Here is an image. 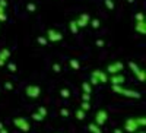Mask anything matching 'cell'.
<instances>
[{
  "label": "cell",
  "mask_w": 146,
  "mask_h": 133,
  "mask_svg": "<svg viewBox=\"0 0 146 133\" xmlns=\"http://www.w3.org/2000/svg\"><path fill=\"white\" fill-rule=\"evenodd\" d=\"M45 38H47L48 43H58V41L63 40V34L57 29H54V28H48L47 34H45Z\"/></svg>",
  "instance_id": "4"
},
{
  "label": "cell",
  "mask_w": 146,
  "mask_h": 133,
  "mask_svg": "<svg viewBox=\"0 0 146 133\" xmlns=\"http://www.w3.org/2000/svg\"><path fill=\"white\" fill-rule=\"evenodd\" d=\"M113 133H124V130H123V129H114Z\"/></svg>",
  "instance_id": "36"
},
{
  "label": "cell",
  "mask_w": 146,
  "mask_h": 133,
  "mask_svg": "<svg viewBox=\"0 0 146 133\" xmlns=\"http://www.w3.org/2000/svg\"><path fill=\"white\" fill-rule=\"evenodd\" d=\"M0 6H2V7H7V0H0Z\"/></svg>",
  "instance_id": "35"
},
{
  "label": "cell",
  "mask_w": 146,
  "mask_h": 133,
  "mask_svg": "<svg viewBox=\"0 0 146 133\" xmlns=\"http://www.w3.org/2000/svg\"><path fill=\"white\" fill-rule=\"evenodd\" d=\"M2 127H5V126H3V123H2V122H0V129H2Z\"/></svg>",
  "instance_id": "39"
},
{
  "label": "cell",
  "mask_w": 146,
  "mask_h": 133,
  "mask_svg": "<svg viewBox=\"0 0 146 133\" xmlns=\"http://www.w3.org/2000/svg\"><path fill=\"white\" fill-rule=\"evenodd\" d=\"M5 88L7 91H12V89H13V83H12V82H5Z\"/></svg>",
  "instance_id": "34"
},
{
  "label": "cell",
  "mask_w": 146,
  "mask_h": 133,
  "mask_svg": "<svg viewBox=\"0 0 146 133\" xmlns=\"http://www.w3.org/2000/svg\"><path fill=\"white\" fill-rule=\"evenodd\" d=\"M129 67L131 69V72L135 73V76H136L142 83L146 80V72H145V69H140V66H137L135 62H130V63H129Z\"/></svg>",
  "instance_id": "5"
},
{
  "label": "cell",
  "mask_w": 146,
  "mask_h": 133,
  "mask_svg": "<svg viewBox=\"0 0 146 133\" xmlns=\"http://www.w3.org/2000/svg\"><path fill=\"white\" fill-rule=\"evenodd\" d=\"M13 124L23 133H28L31 130V123L28 122V118L25 117H15L13 118Z\"/></svg>",
  "instance_id": "3"
},
{
  "label": "cell",
  "mask_w": 146,
  "mask_h": 133,
  "mask_svg": "<svg viewBox=\"0 0 146 133\" xmlns=\"http://www.w3.org/2000/svg\"><path fill=\"white\" fill-rule=\"evenodd\" d=\"M0 133H9V132H7L6 127H2V129H0Z\"/></svg>",
  "instance_id": "37"
},
{
  "label": "cell",
  "mask_w": 146,
  "mask_h": 133,
  "mask_svg": "<svg viewBox=\"0 0 146 133\" xmlns=\"http://www.w3.org/2000/svg\"><path fill=\"white\" fill-rule=\"evenodd\" d=\"M108 80L111 82V85H123L126 78H124L123 73H117V75H111L108 78Z\"/></svg>",
  "instance_id": "12"
},
{
  "label": "cell",
  "mask_w": 146,
  "mask_h": 133,
  "mask_svg": "<svg viewBox=\"0 0 146 133\" xmlns=\"http://www.w3.org/2000/svg\"><path fill=\"white\" fill-rule=\"evenodd\" d=\"M69 66H70L72 69H75V70H79V69H80V63H79L78 59H70V60H69Z\"/></svg>",
  "instance_id": "16"
},
{
  "label": "cell",
  "mask_w": 146,
  "mask_h": 133,
  "mask_svg": "<svg viewBox=\"0 0 146 133\" xmlns=\"http://www.w3.org/2000/svg\"><path fill=\"white\" fill-rule=\"evenodd\" d=\"M79 108H80V110H83L85 113H86V111H89V110H91V102H89V101H82Z\"/></svg>",
  "instance_id": "18"
},
{
  "label": "cell",
  "mask_w": 146,
  "mask_h": 133,
  "mask_svg": "<svg viewBox=\"0 0 146 133\" xmlns=\"http://www.w3.org/2000/svg\"><path fill=\"white\" fill-rule=\"evenodd\" d=\"M36 43H38L40 45H47V44H48L47 38H45V37H42V35H40V37H36Z\"/></svg>",
  "instance_id": "24"
},
{
  "label": "cell",
  "mask_w": 146,
  "mask_h": 133,
  "mask_svg": "<svg viewBox=\"0 0 146 133\" xmlns=\"http://www.w3.org/2000/svg\"><path fill=\"white\" fill-rule=\"evenodd\" d=\"M135 31L136 32H140L142 35L146 34V22L145 21H136L135 23Z\"/></svg>",
  "instance_id": "13"
},
{
  "label": "cell",
  "mask_w": 146,
  "mask_h": 133,
  "mask_svg": "<svg viewBox=\"0 0 146 133\" xmlns=\"http://www.w3.org/2000/svg\"><path fill=\"white\" fill-rule=\"evenodd\" d=\"M127 2H129V3H135V0H127Z\"/></svg>",
  "instance_id": "38"
},
{
  "label": "cell",
  "mask_w": 146,
  "mask_h": 133,
  "mask_svg": "<svg viewBox=\"0 0 146 133\" xmlns=\"http://www.w3.org/2000/svg\"><path fill=\"white\" fill-rule=\"evenodd\" d=\"M89 25H91L92 28H95V29H98V28H100V19H96V18H91Z\"/></svg>",
  "instance_id": "21"
},
{
  "label": "cell",
  "mask_w": 146,
  "mask_h": 133,
  "mask_svg": "<svg viewBox=\"0 0 146 133\" xmlns=\"http://www.w3.org/2000/svg\"><path fill=\"white\" fill-rule=\"evenodd\" d=\"M104 5H105V7H107L108 10H114V7H115V5H114L113 0H104Z\"/></svg>",
  "instance_id": "22"
},
{
  "label": "cell",
  "mask_w": 146,
  "mask_h": 133,
  "mask_svg": "<svg viewBox=\"0 0 146 133\" xmlns=\"http://www.w3.org/2000/svg\"><path fill=\"white\" fill-rule=\"evenodd\" d=\"M75 21H76V25L79 27V29H80V28H86V27L89 25L91 16H89V13H80Z\"/></svg>",
  "instance_id": "10"
},
{
  "label": "cell",
  "mask_w": 146,
  "mask_h": 133,
  "mask_svg": "<svg viewBox=\"0 0 146 133\" xmlns=\"http://www.w3.org/2000/svg\"><path fill=\"white\" fill-rule=\"evenodd\" d=\"M25 95L29 96V98H38L41 95V88L38 85H35V83H31L25 88Z\"/></svg>",
  "instance_id": "7"
},
{
  "label": "cell",
  "mask_w": 146,
  "mask_h": 133,
  "mask_svg": "<svg viewBox=\"0 0 146 133\" xmlns=\"http://www.w3.org/2000/svg\"><path fill=\"white\" fill-rule=\"evenodd\" d=\"M91 78L95 79L98 83H105V82H108V76H107V73H105V72H102V70H100V69L94 70L92 73H91Z\"/></svg>",
  "instance_id": "9"
},
{
  "label": "cell",
  "mask_w": 146,
  "mask_h": 133,
  "mask_svg": "<svg viewBox=\"0 0 146 133\" xmlns=\"http://www.w3.org/2000/svg\"><path fill=\"white\" fill-rule=\"evenodd\" d=\"M82 91L86 92V94H91L92 92V85L89 82H82Z\"/></svg>",
  "instance_id": "17"
},
{
  "label": "cell",
  "mask_w": 146,
  "mask_h": 133,
  "mask_svg": "<svg viewBox=\"0 0 146 133\" xmlns=\"http://www.w3.org/2000/svg\"><path fill=\"white\" fill-rule=\"evenodd\" d=\"M111 89L118 94V95H123V96H129V98H135V100H139L140 98V92L137 91H133V89H126L123 85H111Z\"/></svg>",
  "instance_id": "2"
},
{
  "label": "cell",
  "mask_w": 146,
  "mask_h": 133,
  "mask_svg": "<svg viewBox=\"0 0 146 133\" xmlns=\"http://www.w3.org/2000/svg\"><path fill=\"white\" fill-rule=\"evenodd\" d=\"M88 130H89L91 133H102L101 126L95 124V123H89V124H88Z\"/></svg>",
  "instance_id": "14"
},
{
  "label": "cell",
  "mask_w": 146,
  "mask_h": 133,
  "mask_svg": "<svg viewBox=\"0 0 146 133\" xmlns=\"http://www.w3.org/2000/svg\"><path fill=\"white\" fill-rule=\"evenodd\" d=\"M75 117H76L78 120H85V117H86V114H85V111H83V110H80V108H78V110H76V113H75Z\"/></svg>",
  "instance_id": "19"
},
{
  "label": "cell",
  "mask_w": 146,
  "mask_h": 133,
  "mask_svg": "<svg viewBox=\"0 0 146 133\" xmlns=\"http://www.w3.org/2000/svg\"><path fill=\"white\" fill-rule=\"evenodd\" d=\"M7 21V15H6V9L0 6V22H6Z\"/></svg>",
  "instance_id": "20"
},
{
  "label": "cell",
  "mask_w": 146,
  "mask_h": 133,
  "mask_svg": "<svg viewBox=\"0 0 146 133\" xmlns=\"http://www.w3.org/2000/svg\"><path fill=\"white\" fill-rule=\"evenodd\" d=\"M145 124H146V120L143 116L142 117H129L124 120V129L123 130H126L129 133H135V132H137L139 126H145Z\"/></svg>",
  "instance_id": "1"
},
{
  "label": "cell",
  "mask_w": 146,
  "mask_h": 133,
  "mask_svg": "<svg viewBox=\"0 0 146 133\" xmlns=\"http://www.w3.org/2000/svg\"><path fill=\"white\" fill-rule=\"evenodd\" d=\"M31 118H34L35 122H42V120H44V117L40 116L38 113H32V114H31Z\"/></svg>",
  "instance_id": "26"
},
{
  "label": "cell",
  "mask_w": 146,
  "mask_h": 133,
  "mask_svg": "<svg viewBox=\"0 0 146 133\" xmlns=\"http://www.w3.org/2000/svg\"><path fill=\"white\" fill-rule=\"evenodd\" d=\"M9 59H10V50L9 48L7 47L0 48V66H5Z\"/></svg>",
  "instance_id": "11"
},
{
  "label": "cell",
  "mask_w": 146,
  "mask_h": 133,
  "mask_svg": "<svg viewBox=\"0 0 146 133\" xmlns=\"http://www.w3.org/2000/svg\"><path fill=\"white\" fill-rule=\"evenodd\" d=\"M95 45L98 47V48H102V47L105 45V41H104V40H96V41H95Z\"/></svg>",
  "instance_id": "32"
},
{
  "label": "cell",
  "mask_w": 146,
  "mask_h": 133,
  "mask_svg": "<svg viewBox=\"0 0 146 133\" xmlns=\"http://www.w3.org/2000/svg\"><path fill=\"white\" fill-rule=\"evenodd\" d=\"M6 65H7V69H9L10 72H16V65H15V63H12V62H7Z\"/></svg>",
  "instance_id": "29"
},
{
  "label": "cell",
  "mask_w": 146,
  "mask_h": 133,
  "mask_svg": "<svg viewBox=\"0 0 146 133\" xmlns=\"http://www.w3.org/2000/svg\"><path fill=\"white\" fill-rule=\"evenodd\" d=\"M27 10L32 13V12L36 10V5H35V3H28V5H27Z\"/></svg>",
  "instance_id": "27"
},
{
  "label": "cell",
  "mask_w": 146,
  "mask_h": 133,
  "mask_svg": "<svg viewBox=\"0 0 146 133\" xmlns=\"http://www.w3.org/2000/svg\"><path fill=\"white\" fill-rule=\"evenodd\" d=\"M135 133H145V130H142V132H135Z\"/></svg>",
  "instance_id": "40"
},
{
  "label": "cell",
  "mask_w": 146,
  "mask_h": 133,
  "mask_svg": "<svg viewBox=\"0 0 146 133\" xmlns=\"http://www.w3.org/2000/svg\"><path fill=\"white\" fill-rule=\"evenodd\" d=\"M82 101H89V102H91V94L82 92Z\"/></svg>",
  "instance_id": "30"
},
{
  "label": "cell",
  "mask_w": 146,
  "mask_h": 133,
  "mask_svg": "<svg viewBox=\"0 0 146 133\" xmlns=\"http://www.w3.org/2000/svg\"><path fill=\"white\" fill-rule=\"evenodd\" d=\"M69 29H70L72 34H78V32H79V27L76 25V21H75V19L69 22Z\"/></svg>",
  "instance_id": "15"
},
{
  "label": "cell",
  "mask_w": 146,
  "mask_h": 133,
  "mask_svg": "<svg viewBox=\"0 0 146 133\" xmlns=\"http://www.w3.org/2000/svg\"><path fill=\"white\" fill-rule=\"evenodd\" d=\"M53 72L54 73H60V72H62V66H60L58 63H54L53 65Z\"/></svg>",
  "instance_id": "28"
},
{
  "label": "cell",
  "mask_w": 146,
  "mask_h": 133,
  "mask_svg": "<svg viewBox=\"0 0 146 133\" xmlns=\"http://www.w3.org/2000/svg\"><path fill=\"white\" fill-rule=\"evenodd\" d=\"M136 21H145V15H143V12H137L136 16H135Z\"/></svg>",
  "instance_id": "31"
},
{
  "label": "cell",
  "mask_w": 146,
  "mask_h": 133,
  "mask_svg": "<svg viewBox=\"0 0 146 133\" xmlns=\"http://www.w3.org/2000/svg\"><path fill=\"white\" fill-rule=\"evenodd\" d=\"M107 120H108V113L104 110V108H101V110L96 111L95 118H94V123L98 124V126H104L107 123Z\"/></svg>",
  "instance_id": "8"
},
{
  "label": "cell",
  "mask_w": 146,
  "mask_h": 133,
  "mask_svg": "<svg viewBox=\"0 0 146 133\" xmlns=\"http://www.w3.org/2000/svg\"><path fill=\"white\" fill-rule=\"evenodd\" d=\"M60 95H62L63 98H69V96H70V89H69V88H63V89H60Z\"/></svg>",
  "instance_id": "23"
},
{
  "label": "cell",
  "mask_w": 146,
  "mask_h": 133,
  "mask_svg": "<svg viewBox=\"0 0 146 133\" xmlns=\"http://www.w3.org/2000/svg\"><path fill=\"white\" fill-rule=\"evenodd\" d=\"M36 113H38L40 116H42L44 118H45L47 114H48V111H47V108H45V107H38V111H36Z\"/></svg>",
  "instance_id": "25"
},
{
  "label": "cell",
  "mask_w": 146,
  "mask_h": 133,
  "mask_svg": "<svg viewBox=\"0 0 146 133\" xmlns=\"http://www.w3.org/2000/svg\"><path fill=\"white\" fill-rule=\"evenodd\" d=\"M123 69H124V65H123V62H120V60H115V62L110 63V65L107 66V72H108L110 75L121 73V72H123Z\"/></svg>",
  "instance_id": "6"
},
{
  "label": "cell",
  "mask_w": 146,
  "mask_h": 133,
  "mask_svg": "<svg viewBox=\"0 0 146 133\" xmlns=\"http://www.w3.org/2000/svg\"><path fill=\"white\" fill-rule=\"evenodd\" d=\"M60 114H62L63 117H69V114H70V111L67 110V108H62V110H60Z\"/></svg>",
  "instance_id": "33"
}]
</instances>
